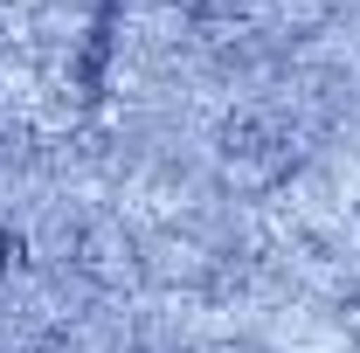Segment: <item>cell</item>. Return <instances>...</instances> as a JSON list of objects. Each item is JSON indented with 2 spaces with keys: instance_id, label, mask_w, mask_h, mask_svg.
Here are the masks:
<instances>
[{
  "instance_id": "6da1fadb",
  "label": "cell",
  "mask_w": 360,
  "mask_h": 353,
  "mask_svg": "<svg viewBox=\"0 0 360 353\" xmlns=\"http://www.w3.org/2000/svg\"><path fill=\"white\" fill-rule=\"evenodd\" d=\"M222 160H229V167H250V174H277V167L291 160V139H284V125H277V118L243 111V118L222 132Z\"/></svg>"
},
{
  "instance_id": "7a4b0ae2",
  "label": "cell",
  "mask_w": 360,
  "mask_h": 353,
  "mask_svg": "<svg viewBox=\"0 0 360 353\" xmlns=\"http://www.w3.org/2000/svg\"><path fill=\"white\" fill-rule=\"evenodd\" d=\"M77 264H84L90 277H104V284H111L118 270H132V243H118V236H104V229H97V236H84V257H77Z\"/></svg>"
}]
</instances>
